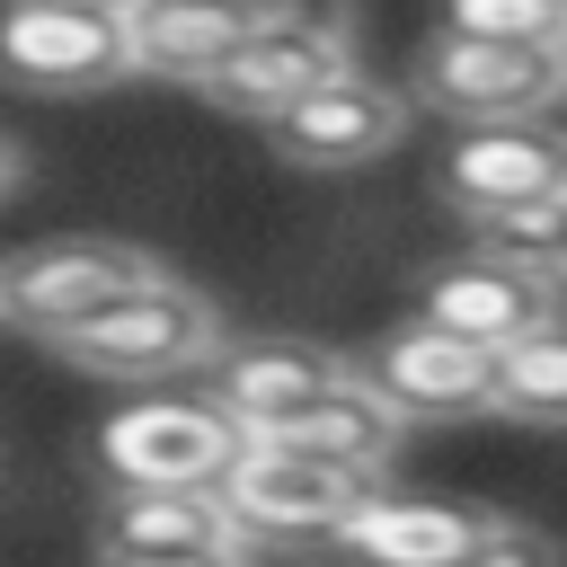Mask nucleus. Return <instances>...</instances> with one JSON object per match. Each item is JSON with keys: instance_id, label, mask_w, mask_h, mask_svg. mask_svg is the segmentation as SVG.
I'll return each instance as SVG.
<instances>
[{"instance_id": "9d476101", "label": "nucleus", "mask_w": 567, "mask_h": 567, "mask_svg": "<svg viewBox=\"0 0 567 567\" xmlns=\"http://www.w3.org/2000/svg\"><path fill=\"white\" fill-rule=\"evenodd\" d=\"M266 133H275V159H292V168H363V159H381V151L408 142V89L337 71L328 89H310Z\"/></svg>"}, {"instance_id": "6e6552de", "label": "nucleus", "mask_w": 567, "mask_h": 567, "mask_svg": "<svg viewBox=\"0 0 567 567\" xmlns=\"http://www.w3.org/2000/svg\"><path fill=\"white\" fill-rule=\"evenodd\" d=\"M354 372L408 416V425H470L496 416V346L452 337L434 319H399L390 337H372L354 354Z\"/></svg>"}, {"instance_id": "2eb2a0df", "label": "nucleus", "mask_w": 567, "mask_h": 567, "mask_svg": "<svg viewBox=\"0 0 567 567\" xmlns=\"http://www.w3.org/2000/svg\"><path fill=\"white\" fill-rule=\"evenodd\" d=\"M257 18H266V0H142L133 9V53H142V71L204 89L257 35Z\"/></svg>"}, {"instance_id": "f03ea898", "label": "nucleus", "mask_w": 567, "mask_h": 567, "mask_svg": "<svg viewBox=\"0 0 567 567\" xmlns=\"http://www.w3.org/2000/svg\"><path fill=\"white\" fill-rule=\"evenodd\" d=\"M337 71H354V18L337 0H266L257 35L204 80V97L221 115H248V124H275L292 115L310 89H328Z\"/></svg>"}, {"instance_id": "4468645a", "label": "nucleus", "mask_w": 567, "mask_h": 567, "mask_svg": "<svg viewBox=\"0 0 567 567\" xmlns=\"http://www.w3.org/2000/svg\"><path fill=\"white\" fill-rule=\"evenodd\" d=\"M97 549H257L221 487H106Z\"/></svg>"}, {"instance_id": "7ed1b4c3", "label": "nucleus", "mask_w": 567, "mask_h": 567, "mask_svg": "<svg viewBox=\"0 0 567 567\" xmlns=\"http://www.w3.org/2000/svg\"><path fill=\"white\" fill-rule=\"evenodd\" d=\"M416 97L452 124H532L567 97V44H514V35H470L434 27L416 44Z\"/></svg>"}, {"instance_id": "ddd939ff", "label": "nucleus", "mask_w": 567, "mask_h": 567, "mask_svg": "<svg viewBox=\"0 0 567 567\" xmlns=\"http://www.w3.org/2000/svg\"><path fill=\"white\" fill-rule=\"evenodd\" d=\"M337 381H354V354H337L319 337H239V346H221L204 363V390L248 434L275 425V416H292V408H310V399H328Z\"/></svg>"}, {"instance_id": "0eeeda50", "label": "nucleus", "mask_w": 567, "mask_h": 567, "mask_svg": "<svg viewBox=\"0 0 567 567\" xmlns=\"http://www.w3.org/2000/svg\"><path fill=\"white\" fill-rule=\"evenodd\" d=\"M133 18L106 9H53V0H0V80L35 97H89L133 80Z\"/></svg>"}, {"instance_id": "6ab92c4d", "label": "nucleus", "mask_w": 567, "mask_h": 567, "mask_svg": "<svg viewBox=\"0 0 567 567\" xmlns=\"http://www.w3.org/2000/svg\"><path fill=\"white\" fill-rule=\"evenodd\" d=\"M443 27L514 35V44H567V0H443Z\"/></svg>"}, {"instance_id": "9b49d317", "label": "nucleus", "mask_w": 567, "mask_h": 567, "mask_svg": "<svg viewBox=\"0 0 567 567\" xmlns=\"http://www.w3.org/2000/svg\"><path fill=\"white\" fill-rule=\"evenodd\" d=\"M434 195L478 221V213H505V204H549L567 195V133H549L540 115L532 124H470L434 177Z\"/></svg>"}, {"instance_id": "f8f14e48", "label": "nucleus", "mask_w": 567, "mask_h": 567, "mask_svg": "<svg viewBox=\"0 0 567 567\" xmlns=\"http://www.w3.org/2000/svg\"><path fill=\"white\" fill-rule=\"evenodd\" d=\"M496 540V505L452 496H363L337 523V549L354 567H478Z\"/></svg>"}, {"instance_id": "a211bd4d", "label": "nucleus", "mask_w": 567, "mask_h": 567, "mask_svg": "<svg viewBox=\"0 0 567 567\" xmlns=\"http://www.w3.org/2000/svg\"><path fill=\"white\" fill-rule=\"evenodd\" d=\"M470 248H496V257H523V266H567V195L478 213L470 221Z\"/></svg>"}, {"instance_id": "412c9836", "label": "nucleus", "mask_w": 567, "mask_h": 567, "mask_svg": "<svg viewBox=\"0 0 567 567\" xmlns=\"http://www.w3.org/2000/svg\"><path fill=\"white\" fill-rule=\"evenodd\" d=\"M97 567H257V549H97Z\"/></svg>"}, {"instance_id": "1a4fd4ad", "label": "nucleus", "mask_w": 567, "mask_h": 567, "mask_svg": "<svg viewBox=\"0 0 567 567\" xmlns=\"http://www.w3.org/2000/svg\"><path fill=\"white\" fill-rule=\"evenodd\" d=\"M416 319L452 328V337H478V346H514L549 319H567V266H523V257H496V248H470V257H443L425 284H416Z\"/></svg>"}, {"instance_id": "f257e3e1", "label": "nucleus", "mask_w": 567, "mask_h": 567, "mask_svg": "<svg viewBox=\"0 0 567 567\" xmlns=\"http://www.w3.org/2000/svg\"><path fill=\"white\" fill-rule=\"evenodd\" d=\"M221 310L213 292L177 284V275H151L142 292H124L115 310L80 319L71 337H53V354L71 372H97V381H177V372H204L221 354Z\"/></svg>"}, {"instance_id": "5701e85b", "label": "nucleus", "mask_w": 567, "mask_h": 567, "mask_svg": "<svg viewBox=\"0 0 567 567\" xmlns=\"http://www.w3.org/2000/svg\"><path fill=\"white\" fill-rule=\"evenodd\" d=\"M53 9H106V18H133L142 0H53Z\"/></svg>"}, {"instance_id": "39448f33", "label": "nucleus", "mask_w": 567, "mask_h": 567, "mask_svg": "<svg viewBox=\"0 0 567 567\" xmlns=\"http://www.w3.org/2000/svg\"><path fill=\"white\" fill-rule=\"evenodd\" d=\"M151 275H168V266H151L133 239H97V230L35 239V248L0 257V319L53 346V337H71L80 319H97V310H115L124 292H142Z\"/></svg>"}, {"instance_id": "dca6fc26", "label": "nucleus", "mask_w": 567, "mask_h": 567, "mask_svg": "<svg viewBox=\"0 0 567 567\" xmlns=\"http://www.w3.org/2000/svg\"><path fill=\"white\" fill-rule=\"evenodd\" d=\"M266 443H292V452H319V461H346V470H390V452H399V434H408V416L354 372V381H337L328 399H310V408H292V416H275V425H257Z\"/></svg>"}, {"instance_id": "aec40b11", "label": "nucleus", "mask_w": 567, "mask_h": 567, "mask_svg": "<svg viewBox=\"0 0 567 567\" xmlns=\"http://www.w3.org/2000/svg\"><path fill=\"white\" fill-rule=\"evenodd\" d=\"M478 567H567V549L540 532V523H523V514H496V540H487V558Z\"/></svg>"}, {"instance_id": "423d86ee", "label": "nucleus", "mask_w": 567, "mask_h": 567, "mask_svg": "<svg viewBox=\"0 0 567 567\" xmlns=\"http://www.w3.org/2000/svg\"><path fill=\"white\" fill-rule=\"evenodd\" d=\"M221 496H230L239 532L266 549V540H337V523H346L363 496H381V478H372V470H346V461H319V452H292V443L248 434V452L230 461Z\"/></svg>"}, {"instance_id": "4be33fe9", "label": "nucleus", "mask_w": 567, "mask_h": 567, "mask_svg": "<svg viewBox=\"0 0 567 567\" xmlns=\"http://www.w3.org/2000/svg\"><path fill=\"white\" fill-rule=\"evenodd\" d=\"M18 186H27V151L0 133V195H18Z\"/></svg>"}, {"instance_id": "20e7f679", "label": "nucleus", "mask_w": 567, "mask_h": 567, "mask_svg": "<svg viewBox=\"0 0 567 567\" xmlns=\"http://www.w3.org/2000/svg\"><path fill=\"white\" fill-rule=\"evenodd\" d=\"M239 452H248V425L213 390H195V399L159 390V399H133L97 425L106 487H221Z\"/></svg>"}, {"instance_id": "f3484780", "label": "nucleus", "mask_w": 567, "mask_h": 567, "mask_svg": "<svg viewBox=\"0 0 567 567\" xmlns=\"http://www.w3.org/2000/svg\"><path fill=\"white\" fill-rule=\"evenodd\" d=\"M496 416L540 425V434L567 425V319H549V328H532L496 354Z\"/></svg>"}]
</instances>
